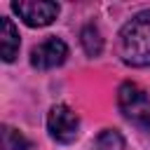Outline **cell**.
Listing matches in <instances>:
<instances>
[{
  "label": "cell",
  "mask_w": 150,
  "mask_h": 150,
  "mask_svg": "<svg viewBox=\"0 0 150 150\" xmlns=\"http://www.w3.org/2000/svg\"><path fill=\"white\" fill-rule=\"evenodd\" d=\"M117 54L127 66H150V9L134 14L117 35Z\"/></svg>",
  "instance_id": "1"
},
{
  "label": "cell",
  "mask_w": 150,
  "mask_h": 150,
  "mask_svg": "<svg viewBox=\"0 0 150 150\" xmlns=\"http://www.w3.org/2000/svg\"><path fill=\"white\" fill-rule=\"evenodd\" d=\"M117 108L124 120L141 129H150V94L138 82H122L117 89Z\"/></svg>",
  "instance_id": "2"
},
{
  "label": "cell",
  "mask_w": 150,
  "mask_h": 150,
  "mask_svg": "<svg viewBox=\"0 0 150 150\" xmlns=\"http://www.w3.org/2000/svg\"><path fill=\"white\" fill-rule=\"evenodd\" d=\"M47 131L56 143H63V145L73 143L80 136V117H77V112L66 103L52 105L49 112H47Z\"/></svg>",
  "instance_id": "3"
},
{
  "label": "cell",
  "mask_w": 150,
  "mask_h": 150,
  "mask_svg": "<svg viewBox=\"0 0 150 150\" xmlns=\"http://www.w3.org/2000/svg\"><path fill=\"white\" fill-rule=\"evenodd\" d=\"M12 12L26 26L45 28L56 21L61 7H59V2H49V0H19V2H12Z\"/></svg>",
  "instance_id": "4"
},
{
  "label": "cell",
  "mask_w": 150,
  "mask_h": 150,
  "mask_svg": "<svg viewBox=\"0 0 150 150\" xmlns=\"http://www.w3.org/2000/svg\"><path fill=\"white\" fill-rule=\"evenodd\" d=\"M68 59V45L56 38V35H47L42 42H38L30 49V66L38 70H52L63 66Z\"/></svg>",
  "instance_id": "5"
},
{
  "label": "cell",
  "mask_w": 150,
  "mask_h": 150,
  "mask_svg": "<svg viewBox=\"0 0 150 150\" xmlns=\"http://www.w3.org/2000/svg\"><path fill=\"white\" fill-rule=\"evenodd\" d=\"M19 30L14 26V21L9 16H2L0 19V49H2V61L5 63H12L19 54Z\"/></svg>",
  "instance_id": "6"
},
{
  "label": "cell",
  "mask_w": 150,
  "mask_h": 150,
  "mask_svg": "<svg viewBox=\"0 0 150 150\" xmlns=\"http://www.w3.org/2000/svg\"><path fill=\"white\" fill-rule=\"evenodd\" d=\"M80 45H82L87 56H98L103 52V35H101L96 23H87L80 30Z\"/></svg>",
  "instance_id": "7"
},
{
  "label": "cell",
  "mask_w": 150,
  "mask_h": 150,
  "mask_svg": "<svg viewBox=\"0 0 150 150\" xmlns=\"http://www.w3.org/2000/svg\"><path fill=\"white\" fill-rule=\"evenodd\" d=\"M2 150H30V141L19 129L2 124Z\"/></svg>",
  "instance_id": "8"
},
{
  "label": "cell",
  "mask_w": 150,
  "mask_h": 150,
  "mask_svg": "<svg viewBox=\"0 0 150 150\" xmlns=\"http://www.w3.org/2000/svg\"><path fill=\"white\" fill-rule=\"evenodd\" d=\"M96 150H124V138L117 129H103L96 138Z\"/></svg>",
  "instance_id": "9"
},
{
  "label": "cell",
  "mask_w": 150,
  "mask_h": 150,
  "mask_svg": "<svg viewBox=\"0 0 150 150\" xmlns=\"http://www.w3.org/2000/svg\"><path fill=\"white\" fill-rule=\"evenodd\" d=\"M148 131H150V129H148Z\"/></svg>",
  "instance_id": "10"
}]
</instances>
